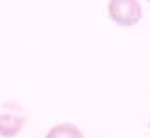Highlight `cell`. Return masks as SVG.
Masks as SVG:
<instances>
[{
	"label": "cell",
	"mask_w": 150,
	"mask_h": 138,
	"mask_svg": "<svg viewBox=\"0 0 150 138\" xmlns=\"http://www.w3.org/2000/svg\"><path fill=\"white\" fill-rule=\"evenodd\" d=\"M45 138H84V133L72 123H62L53 126Z\"/></svg>",
	"instance_id": "3957f363"
},
{
	"label": "cell",
	"mask_w": 150,
	"mask_h": 138,
	"mask_svg": "<svg viewBox=\"0 0 150 138\" xmlns=\"http://www.w3.org/2000/svg\"><path fill=\"white\" fill-rule=\"evenodd\" d=\"M149 2H150V0H149Z\"/></svg>",
	"instance_id": "277c9868"
},
{
	"label": "cell",
	"mask_w": 150,
	"mask_h": 138,
	"mask_svg": "<svg viewBox=\"0 0 150 138\" xmlns=\"http://www.w3.org/2000/svg\"><path fill=\"white\" fill-rule=\"evenodd\" d=\"M108 14L118 26H135L142 21V5L138 0H109Z\"/></svg>",
	"instance_id": "6da1fadb"
},
{
	"label": "cell",
	"mask_w": 150,
	"mask_h": 138,
	"mask_svg": "<svg viewBox=\"0 0 150 138\" xmlns=\"http://www.w3.org/2000/svg\"><path fill=\"white\" fill-rule=\"evenodd\" d=\"M24 123H26L24 116L4 113V114H0V135L2 137H16L22 130Z\"/></svg>",
	"instance_id": "7a4b0ae2"
}]
</instances>
